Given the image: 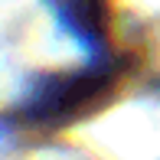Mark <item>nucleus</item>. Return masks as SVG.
<instances>
[{
    "label": "nucleus",
    "instance_id": "nucleus-1",
    "mask_svg": "<svg viewBox=\"0 0 160 160\" xmlns=\"http://www.w3.org/2000/svg\"><path fill=\"white\" fill-rule=\"evenodd\" d=\"M121 82V69L111 62L92 65L82 72H62L46 75L33 85V92L23 101V121L36 128H65L75 118H85L88 111L101 108Z\"/></svg>",
    "mask_w": 160,
    "mask_h": 160
},
{
    "label": "nucleus",
    "instance_id": "nucleus-2",
    "mask_svg": "<svg viewBox=\"0 0 160 160\" xmlns=\"http://www.w3.org/2000/svg\"><path fill=\"white\" fill-rule=\"evenodd\" d=\"M56 13L72 33L88 46H98L108 36V20H111V3L108 0H52Z\"/></svg>",
    "mask_w": 160,
    "mask_h": 160
}]
</instances>
